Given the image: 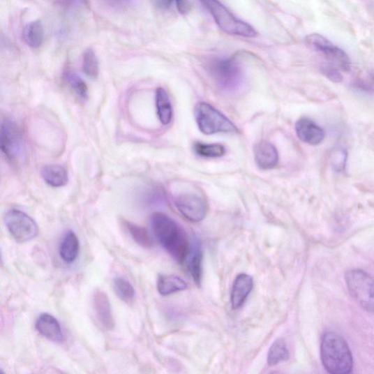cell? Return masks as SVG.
Listing matches in <instances>:
<instances>
[{
	"instance_id": "obj_1",
	"label": "cell",
	"mask_w": 374,
	"mask_h": 374,
	"mask_svg": "<svg viewBox=\"0 0 374 374\" xmlns=\"http://www.w3.org/2000/svg\"><path fill=\"white\" fill-rule=\"evenodd\" d=\"M151 226L156 239L165 250L179 263L184 262L191 242L183 227L169 216L155 212L151 216Z\"/></svg>"
},
{
	"instance_id": "obj_2",
	"label": "cell",
	"mask_w": 374,
	"mask_h": 374,
	"mask_svg": "<svg viewBox=\"0 0 374 374\" xmlns=\"http://www.w3.org/2000/svg\"><path fill=\"white\" fill-rule=\"evenodd\" d=\"M321 360L324 368L333 374H347L353 368L352 355L347 343L332 331L322 336Z\"/></svg>"
},
{
	"instance_id": "obj_3",
	"label": "cell",
	"mask_w": 374,
	"mask_h": 374,
	"mask_svg": "<svg viewBox=\"0 0 374 374\" xmlns=\"http://www.w3.org/2000/svg\"><path fill=\"white\" fill-rule=\"evenodd\" d=\"M211 14L215 22L230 36L255 38L257 31L250 24L237 19L219 0H200Z\"/></svg>"
},
{
	"instance_id": "obj_4",
	"label": "cell",
	"mask_w": 374,
	"mask_h": 374,
	"mask_svg": "<svg viewBox=\"0 0 374 374\" xmlns=\"http://www.w3.org/2000/svg\"><path fill=\"white\" fill-rule=\"evenodd\" d=\"M207 70L214 83L223 91H237L243 82V72L236 58H214Z\"/></svg>"
},
{
	"instance_id": "obj_5",
	"label": "cell",
	"mask_w": 374,
	"mask_h": 374,
	"mask_svg": "<svg viewBox=\"0 0 374 374\" xmlns=\"http://www.w3.org/2000/svg\"><path fill=\"white\" fill-rule=\"evenodd\" d=\"M194 114L197 126L202 133L213 135L239 132L235 124L209 103H198L195 107Z\"/></svg>"
},
{
	"instance_id": "obj_6",
	"label": "cell",
	"mask_w": 374,
	"mask_h": 374,
	"mask_svg": "<svg viewBox=\"0 0 374 374\" xmlns=\"http://www.w3.org/2000/svg\"><path fill=\"white\" fill-rule=\"evenodd\" d=\"M346 283L352 297L363 308L374 313V278L361 269H350Z\"/></svg>"
},
{
	"instance_id": "obj_7",
	"label": "cell",
	"mask_w": 374,
	"mask_h": 374,
	"mask_svg": "<svg viewBox=\"0 0 374 374\" xmlns=\"http://www.w3.org/2000/svg\"><path fill=\"white\" fill-rule=\"evenodd\" d=\"M4 222L12 238L20 244L33 240L38 236L39 227L32 217L17 209H10Z\"/></svg>"
},
{
	"instance_id": "obj_8",
	"label": "cell",
	"mask_w": 374,
	"mask_h": 374,
	"mask_svg": "<svg viewBox=\"0 0 374 374\" xmlns=\"http://www.w3.org/2000/svg\"><path fill=\"white\" fill-rule=\"evenodd\" d=\"M305 42L309 48L322 53L329 63L340 70L349 72L351 70L352 63L349 56L329 39L320 34H311L306 38Z\"/></svg>"
},
{
	"instance_id": "obj_9",
	"label": "cell",
	"mask_w": 374,
	"mask_h": 374,
	"mask_svg": "<svg viewBox=\"0 0 374 374\" xmlns=\"http://www.w3.org/2000/svg\"><path fill=\"white\" fill-rule=\"evenodd\" d=\"M174 204L181 214L193 223L204 220L209 211L205 197L193 191H185L176 195Z\"/></svg>"
},
{
	"instance_id": "obj_10",
	"label": "cell",
	"mask_w": 374,
	"mask_h": 374,
	"mask_svg": "<svg viewBox=\"0 0 374 374\" xmlns=\"http://www.w3.org/2000/svg\"><path fill=\"white\" fill-rule=\"evenodd\" d=\"M0 145L6 158L15 161L22 158L24 151V144L22 133L17 124L10 119L2 122L0 133Z\"/></svg>"
},
{
	"instance_id": "obj_11",
	"label": "cell",
	"mask_w": 374,
	"mask_h": 374,
	"mask_svg": "<svg viewBox=\"0 0 374 374\" xmlns=\"http://www.w3.org/2000/svg\"><path fill=\"white\" fill-rule=\"evenodd\" d=\"M92 306L96 317L103 329L112 331L115 327V320L107 294L100 290H97L93 294Z\"/></svg>"
},
{
	"instance_id": "obj_12",
	"label": "cell",
	"mask_w": 374,
	"mask_h": 374,
	"mask_svg": "<svg viewBox=\"0 0 374 374\" xmlns=\"http://www.w3.org/2000/svg\"><path fill=\"white\" fill-rule=\"evenodd\" d=\"M295 131L303 142L317 146L320 144L324 137V131L318 124L308 117H302L295 123Z\"/></svg>"
},
{
	"instance_id": "obj_13",
	"label": "cell",
	"mask_w": 374,
	"mask_h": 374,
	"mask_svg": "<svg viewBox=\"0 0 374 374\" xmlns=\"http://www.w3.org/2000/svg\"><path fill=\"white\" fill-rule=\"evenodd\" d=\"M254 280L250 275L241 274L237 276L232 286L230 301L233 309L240 308L253 290Z\"/></svg>"
},
{
	"instance_id": "obj_14",
	"label": "cell",
	"mask_w": 374,
	"mask_h": 374,
	"mask_svg": "<svg viewBox=\"0 0 374 374\" xmlns=\"http://www.w3.org/2000/svg\"><path fill=\"white\" fill-rule=\"evenodd\" d=\"M37 331L47 340L55 343L63 341L64 335L58 320L48 313L40 315L36 320Z\"/></svg>"
},
{
	"instance_id": "obj_15",
	"label": "cell",
	"mask_w": 374,
	"mask_h": 374,
	"mask_svg": "<svg viewBox=\"0 0 374 374\" xmlns=\"http://www.w3.org/2000/svg\"><path fill=\"white\" fill-rule=\"evenodd\" d=\"M255 161L262 170H271L278 163V153L276 148L271 143L262 140L254 147Z\"/></svg>"
},
{
	"instance_id": "obj_16",
	"label": "cell",
	"mask_w": 374,
	"mask_h": 374,
	"mask_svg": "<svg viewBox=\"0 0 374 374\" xmlns=\"http://www.w3.org/2000/svg\"><path fill=\"white\" fill-rule=\"evenodd\" d=\"M202 261V252L200 243L196 238H193L190 244V252L187 255L184 263L194 282L198 285L201 283Z\"/></svg>"
},
{
	"instance_id": "obj_17",
	"label": "cell",
	"mask_w": 374,
	"mask_h": 374,
	"mask_svg": "<svg viewBox=\"0 0 374 374\" xmlns=\"http://www.w3.org/2000/svg\"><path fill=\"white\" fill-rule=\"evenodd\" d=\"M43 181L54 188L67 185L69 181L68 170L57 164L45 165L40 172Z\"/></svg>"
},
{
	"instance_id": "obj_18",
	"label": "cell",
	"mask_w": 374,
	"mask_h": 374,
	"mask_svg": "<svg viewBox=\"0 0 374 374\" xmlns=\"http://www.w3.org/2000/svg\"><path fill=\"white\" fill-rule=\"evenodd\" d=\"M80 253V241L76 234L69 230L66 233L59 246V255L66 263L74 262Z\"/></svg>"
},
{
	"instance_id": "obj_19",
	"label": "cell",
	"mask_w": 374,
	"mask_h": 374,
	"mask_svg": "<svg viewBox=\"0 0 374 374\" xmlns=\"http://www.w3.org/2000/svg\"><path fill=\"white\" fill-rule=\"evenodd\" d=\"M156 108L160 122L167 126L173 119V107L167 91L163 88L156 90Z\"/></svg>"
},
{
	"instance_id": "obj_20",
	"label": "cell",
	"mask_w": 374,
	"mask_h": 374,
	"mask_svg": "<svg viewBox=\"0 0 374 374\" xmlns=\"http://www.w3.org/2000/svg\"><path fill=\"white\" fill-rule=\"evenodd\" d=\"M187 287L184 280L175 275H160L158 278V290L163 296L184 291Z\"/></svg>"
},
{
	"instance_id": "obj_21",
	"label": "cell",
	"mask_w": 374,
	"mask_h": 374,
	"mask_svg": "<svg viewBox=\"0 0 374 374\" xmlns=\"http://www.w3.org/2000/svg\"><path fill=\"white\" fill-rule=\"evenodd\" d=\"M23 38L30 48H39L44 40V29L41 22L35 21L25 26Z\"/></svg>"
},
{
	"instance_id": "obj_22",
	"label": "cell",
	"mask_w": 374,
	"mask_h": 374,
	"mask_svg": "<svg viewBox=\"0 0 374 374\" xmlns=\"http://www.w3.org/2000/svg\"><path fill=\"white\" fill-rule=\"evenodd\" d=\"M289 357L290 352L286 341L283 338H278L269 351L267 362L269 366L274 367L286 361Z\"/></svg>"
},
{
	"instance_id": "obj_23",
	"label": "cell",
	"mask_w": 374,
	"mask_h": 374,
	"mask_svg": "<svg viewBox=\"0 0 374 374\" xmlns=\"http://www.w3.org/2000/svg\"><path fill=\"white\" fill-rule=\"evenodd\" d=\"M64 80L77 97L82 100H87L89 98L87 84L80 75L68 70L64 73Z\"/></svg>"
},
{
	"instance_id": "obj_24",
	"label": "cell",
	"mask_w": 374,
	"mask_h": 374,
	"mask_svg": "<svg viewBox=\"0 0 374 374\" xmlns=\"http://www.w3.org/2000/svg\"><path fill=\"white\" fill-rule=\"evenodd\" d=\"M127 230L133 239L140 246L146 248H151L154 241L149 232L142 227H140L130 222H124Z\"/></svg>"
},
{
	"instance_id": "obj_25",
	"label": "cell",
	"mask_w": 374,
	"mask_h": 374,
	"mask_svg": "<svg viewBox=\"0 0 374 374\" xmlns=\"http://www.w3.org/2000/svg\"><path fill=\"white\" fill-rule=\"evenodd\" d=\"M114 290L119 299L128 304H131L135 298V289L126 278L117 277L114 280Z\"/></svg>"
},
{
	"instance_id": "obj_26",
	"label": "cell",
	"mask_w": 374,
	"mask_h": 374,
	"mask_svg": "<svg viewBox=\"0 0 374 374\" xmlns=\"http://www.w3.org/2000/svg\"><path fill=\"white\" fill-rule=\"evenodd\" d=\"M193 150L200 157L207 158H221L226 153V149L223 145L208 144L201 142L195 143L193 145Z\"/></svg>"
},
{
	"instance_id": "obj_27",
	"label": "cell",
	"mask_w": 374,
	"mask_h": 374,
	"mask_svg": "<svg viewBox=\"0 0 374 374\" xmlns=\"http://www.w3.org/2000/svg\"><path fill=\"white\" fill-rule=\"evenodd\" d=\"M83 70L84 73L87 76L91 77V79H96V77L98 76V60L95 51L92 49L87 50L84 54Z\"/></svg>"
},
{
	"instance_id": "obj_28",
	"label": "cell",
	"mask_w": 374,
	"mask_h": 374,
	"mask_svg": "<svg viewBox=\"0 0 374 374\" xmlns=\"http://www.w3.org/2000/svg\"><path fill=\"white\" fill-rule=\"evenodd\" d=\"M321 71L327 79L332 82L340 83L343 81L341 70L331 63L324 64L321 68Z\"/></svg>"
},
{
	"instance_id": "obj_29",
	"label": "cell",
	"mask_w": 374,
	"mask_h": 374,
	"mask_svg": "<svg viewBox=\"0 0 374 374\" xmlns=\"http://www.w3.org/2000/svg\"><path fill=\"white\" fill-rule=\"evenodd\" d=\"M106 6L119 10H126L133 6L136 0H103Z\"/></svg>"
},
{
	"instance_id": "obj_30",
	"label": "cell",
	"mask_w": 374,
	"mask_h": 374,
	"mask_svg": "<svg viewBox=\"0 0 374 374\" xmlns=\"http://www.w3.org/2000/svg\"><path fill=\"white\" fill-rule=\"evenodd\" d=\"M347 154L345 151H337L333 156L332 165L335 170L341 172L346 165Z\"/></svg>"
},
{
	"instance_id": "obj_31",
	"label": "cell",
	"mask_w": 374,
	"mask_h": 374,
	"mask_svg": "<svg viewBox=\"0 0 374 374\" xmlns=\"http://www.w3.org/2000/svg\"><path fill=\"white\" fill-rule=\"evenodd\" d=\"M177 8L181 14L189 13L190 6L187 0H175Z\"/></svg>"
},
{
	"instance_id": "obj_32",
	"label": "cell",
	"mask_w": 374,
	"mask_h": 374,
	"mask_svg": "<svg viewBox=\"0 0 374 374\" xmlns=\"http://www.w3.org/2000/svg\"><path fill=\"white\" fill-rule=\"evenodd\" d=\"M175 0H155V4L161 9H168L172 6Z\"/></svg>"
},
{
	"instance_id": "obj_33",
	"label": "cell",
	"mask_w": 374,
	"mask_h": 374,
	"mask_svg": "<svg viewBox=\"0 0 374 374\" xmlns=\"http://www.w3.org/2000/svg\"><path fill=\"white\" fill-rule=\"evenodd\" d=\"M73 1H74V2H77V1H84V0H73Z\"/></svg>"
},
{
	"instance_id": "obj_34",
	"label": "cell",
	"mask_w": 374,
	"mask_h": 374,
	"mask_svg": "<svg viewBox=\"0 0 374 374\" xmlns=\"http://www.w3.org/2000/svg\"><path fill=\"white\" fill-rule=\"evenodd\" d=\"M371 77H373V80H374V72L371 73Z\"/></svg>"
}]
</instances>
